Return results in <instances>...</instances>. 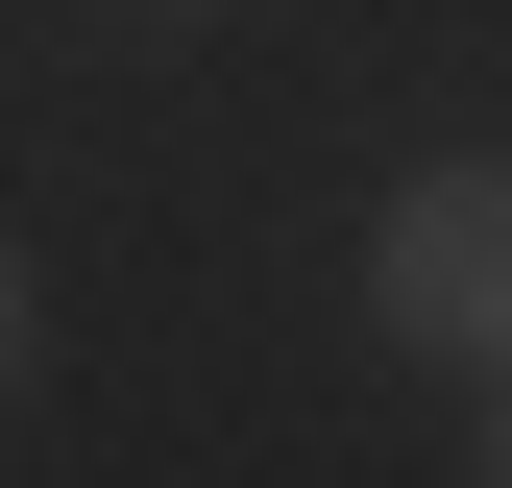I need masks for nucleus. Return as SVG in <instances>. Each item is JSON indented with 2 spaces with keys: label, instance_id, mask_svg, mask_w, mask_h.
Instances as JSON below:
<instances>
[{
  "label": "nucleus",
  "instance_id": "1",
  "mask_svg": "<svg viewBox=\"0 0 512 488\" xmlns=\"http://www.w3.org/2000/svg\"><path fill=\"white\" fill-rule=\"evenodd\" d=\"M366 318L415 366H512V147H439L391 220H366Z\"/></svg>",
  "mask_w": 512,
  "mask_h": 488
},
{
  "label": "nucleus",
  "instance_id": "3",
  "mask_svg": "<svg viewBox=\"0 0 512 488\" xmlns=\"http://www.w3.org/2000/svg\"><path fill=\"white\" fill-rule=\"evenodd\" d=\"M488 488H512V440H488Z\"/></svg>",
  "mask_w": 512,
  "mask_h": 488
},
{
  "label": "nucleus",
  "instance_id": "2",
  "mask_svg": "<svg viewBox=\"0 0 512 488\" xmlns=\"http://www.w3.org/2000/svg\"><path fill=\"white\" fill-rule=\"evenodd\" d=\"M0 391H25V244H0Z\"/></svg>",
  "mask_w": 512,
  "mask_h": 488
}]
</instances>
